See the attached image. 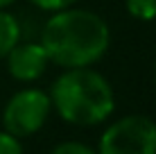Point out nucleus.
Returning a JSON list of instances; mask_svg holds the SVG:
<instances>
[{"mask_svg":"<svg viewBox=\"0 0 156 154\" xmlns=\"http://www.w3.org/2000/svg\"><path fill=\"white\" fill-rule=\"evenodd\" d=\"M109 39L104 18L88 9H61L41 32L48 59L66 68H84L98 61L109 48Z\"/></svg>","mask_w":156,"mask_h":154,"instance_id":"f257e3e1","label":"nucleus"},{"mask_svg":"<svg viewBox=\"0 0 156 154\" xmlns=\"http://www.w3.org/2000/svg\"><path fill=\"white\" fill-rule=\"evenodd\" d=\"M52 104L59 116L73 125H98L113 111V91L100 73L70 68L52 86Z\"/></svg>","mask_w":156,"mask_h":154,"instance_id":"f03ea898","label":"nucleus"},{"mask_svg":"<svg viewBox=\"0 0 156 154\" xmlns=\"http://www.w3.org/2000/svg\"><path fill=\"white\" fill-rule=\"evenodd\" d=\"M100 154H156V123L147 116H127L104 131Z\"/></svg>","mask_w":156,"mask_h":154,"instance_id":"7ed1b4c3","label":"nucleus"},{"mask_svg":"<svg viewBox=\"0 0 156 154\" xmlns=\"http://www.w3.org/2000/svg\"><path fill=\"white\" fill-rule=\"evenodd\" d=\"M50 107H52V100L39 88H25V91L16 93L7 102L2 113L5 131H9L16 138H23V136L39 131L43 123L48 120Z\"/></svg>","mask_w":156,"mask_h":154,"instance_id":"20e7f679","label":"nucleus"},{"mask_svg":"<svg viewBox=\"0 0 156 154\" xmlns=\"http://www.w3.org/2000/svg\"><path fill=\"white\" fill-rule=\"evenodd\" d=\"M9 73L20 82H32L41 77L48 66V52L41 43H16L9 50Z\"/></svg>","mask_w":156,"mask_h":154,"instance_id":"39448f33","label":"nucleus"},{"mask_svg":"<svg viewBox=\"0 0 156 154\" xmlns=\"http://www.w3.org/2000/svg\"><path fill=\"white\" fill-rule=\"evenodd\" d=\"M18 39H20L18 20H16L12 14L0 9V59L9 55V50L18 43Z\"/></svg>","mask_w":156,"mask_h":154,"instance_id":"423d86ee","label":"nucleus"},{"mask_svg":"<svg viewBox=\"0 0 156 154\" xmlns=\"http://www.w3.org/2000/svg\"><path fill=\"white\" fill-rule=\"evenodd\" d=\"M127 9L131 16L140 20L156 18V0H127Z\"/></svg>","mask_w":156,"mask_h":154,"instance_id":"0eeeda50","label":"nucleus"},{"mask_svg":"<svg viewBox=\"0 0 156 154\" xmlns=\"http://www.w3.org/2000/svg\"><path fill=\"white\" fill-rule=\"evenodd\" d=\"M0 154H23V147L16 136L9 131H0Z\"/></svg>","mask_w":156,"mask_h":154,"instance_id":"6e6552de","label":"nucleus"},{"mask_svg":"<svg viewBox=\"0 0 156 154\" xmlns=\"http://www.w3.org/2000/svg\"><path fill=\"white\" fill-rule=\"evenodd\" d=\"M50 154H95V152L90 150V147L82 145V143H61V145H57Z\"/></svg>","mask_w":156,"mask_h":154,"instance_id":"1a4fd4ad","label":"nucleus"},{"mask_svg":"<svg viewBox=\"0 0 156 154\" xmlns=\"http://www.w3.org/2000/svg\"><path fill=\"white\" fill-rule=\"evenodd\" d=\"M30 2L45 12H61V9H68L75 0H30Z\"/></svg>","mask_w":156,"mask_h":154,"instance_id":"9d476101","label":"nucleus"},{"mask_svg":"<svg viewBox=\"0 0 156 154\" xmlns=\"http://www.w3.org/2000/svg\"><path fill=\"white\" fill-rule=\"evenodd\" d=\"M12 2H14V0H0V9H5L7 5H12Z\"/></svg>","mask_w":156,"mask_h":154,"instance_id":"9b49d317","label":"nucleus"}]
</instances>
